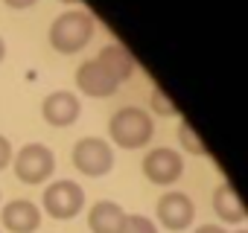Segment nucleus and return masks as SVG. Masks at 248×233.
I'll list each match as a JSON object with an SVG mask.
<instances>
[{
	"label": "nucleus",
	"instance_id": "4468645a",
	"mask_svg": "<svg viewBox=\"0 0 248 233\" xmlns=\"http://www.w3.org/2000/svg\"><path fill=\"white\" fill-rule=\"evenodd\" d=\"M178 140H181V146L190 152V155H207V149H204V143L199 140V134H196V129L190 126V123H181L178 126Z\"/></svg>",
	"mask_w": 248,
	"mask_h": 233
},
{
	"label": "nucleus",
	"instance_id": "a211bd4d",
	"mask_svg": "<svg viewBox=\"0 0 248 233\" xmlns=\"http://www.w3.org/2000/svg\"><path fill=\"white\" fill-rule=\"evenodd\" d=\"M3 3H6L9 9H30V6L38 3V0H3Z\"/></svg>",
	"mask_w": 248,
	"mask_h": 233
},
{
	"label": "nucleus",
	"instance_id": "f8f14e48",
	"mask_svg": "<svg viewBox=\"0 0 248 233\" xmlns=\"http://www.w3.org/2000/svg\"><path fill=\"white\" fill-rule=\"evenodd\" d=\"M123 221H126V213L117 201H96L88 210V227L91 233H120Z\"/></svg>",
	"mask_w": 248,
	"mask_h": 233
},
{
	"label": "nucleus",
	"instance_id": "9d476101",
	"mask_svg": "<svg viewBox=\"0 0 248 233\" xmlns=\"http://www.w3.org/2000/svg\"><path fill=\"white\" fill-rule=\"evenodd\" d=\"M0 221L9 233H35L41 227V210L30 198H15L0 210Z\"/></svg>",
	"mask_w": 248,
	"mask_h": 233
},
{
	"label": "nucleus",
	"instance_id": "4be33fe9",
	"mask_svg": "<svg viewBox=\"0 0 248 233\" xmlns=\"http://www.w3.org/2000/svg\"><path fill=\"white\" fill-rule=\"evenodd\" d=\"M236 233H248V230H236Z\"/></svg>",
	"mask_w": 248,
	"mask_h": 233
},
{
	"label": "nucleus",
	"instance_id": "423d86ee",
	"mask_svg": "<svg viewBox=\"0 0 248 233\" xmlns=\"http://www.w3.org/2000/svg\"><path fill=\"white\" fill-rule=\"evenodd\" d=\"M143 175L158 187H170L184 175V158L175 149L158 146L143 158Z\"/></svg>",
	"mask_w": 248,
	"mask_h": 233
},
{
	"label": "nucleus",
	"instance_id": "6e6552de",
	"mask_svg": "<svg viewBox=\"0 0 248 233\" xmlns=\"http://www.w3.org/2000/svg\"><path fill=\"white\" fill-rule=\"evenodd\" d=\"M76 87L85 93V96H93V99H105V96H114L120 82L96 61V58H88L79 64L76 70Z\"/></svg>",
	"mask_w": 248,
	"mask_h": 233
},
{
	"label": "nucleus",
	"instance_id": "9b49d317",
	"mask_svg": "<svg viewBox=\"0 0 248 233\" xmlns=\"http://www.w3.org/2000/svg\"><path fill=\"white\" fill-rule=\"evenodd\" d=\"M213 213L225 221V224H239L248 218V210L242 204V198L236 195V189L225 181L213 189Z\"/></svg>",
	"mask_w": 248,
	"mask_h": 233
},
{
	"label": "nucleus",
	"instance_id": "f3484780",
	"mask_svg": "<svg viewBox=\"0 0 248 233\" xmlns=\"http://www.w3.org/2000/svg\"><path fill=\"white\" fill-rule=\"evenodd\" d=\"M12 158H15V155H12V143H9L3 134H0V172H3V169L12 163Z\"/></svg>",
	"mask_w": 248,
	"mask_h": 233
},
{
	"label": "nucleus",
	"instance_id": "7ed1b4c3",
	"mask_svg": "<svg viewBox=\"0 0 248 233\" xmlns=\"http://www.w3.org/2000/svg\"><path fill=\"white\" fill-rule=\"evenodd\" d=\"M12 166H15V175H18L21 184L38 187V184H44L56 172V155L44 143H27L12 158Z\"/></svg>",
	"mask_w": 248,
	"mask_h": 233
},
{
	"label": "nucleus",
	"instance_id": "412c9836",
	"mask_svg": "<svg viewBox=\"0 0 248 233\" xmlns=\"http://www.w3.org/2000/svg\"><path fill=\"white\" fill-rule=\"evenodd\" d=\"M64 3H76V0H64Z\"/></svg>",
	"mask_w": 248,
	"mask_h": 233
},
{
	"label": "nucleus",
	"instance_id": "f257e3e1",
	"mask_svg": "<svg viewBox=\"0 0 248 233\" xmlns=\"http://www.w3.org/2000/svg\"><path fill=\"white\" fill-rule=\"evenodd\" d=\"M93 38V18L82 9H67L50 24V47L62 56L82 53Z\"/></svg>",
	"mask_w": 248,
	"mask_h": 233
},
{
	"label": "nucleus",
	"instance_id": "2eb2a0df",
	"mask_svg": "<svg viewBox=\"0 0 248 233\" xmlns=\"http://www.w3.org/2000/svg\"><path fill=\"white\" fill-rule=\"evenodd\" d=\"M120 233H158V227H155L152 218H146V216H140V213H132V216H126Z\"/></svg>",
	"mask_w": 248,
	"mask_h": 233
},
{
	"label": "nucleus",
	"instance_id": "aec40b11",
	"mask_svg": "<svg viewBox=\"0 0 248 233\" xmlns=\"http://www.w3.org/2000/svg\"><path fill=\"white\" fill-rule=\"evenodd\" d=\"M3 58H6V41L0 38V61H3Z\"/></svg>",
	"mask_w": 248,
	"mask_h": 233
},
{
	"label": "nucleus",
	"instance_id": "39448f33",
	"mask_svg": "<svg viewBox=\"0 0 248 233\" xmlns=\"http://www.w3.org/2000/svg\"><path fill=\"white\" fill-rule=\"evenodd\" d=\"M73 166L88 178H102L114 166V149L102 137H82L70 152Z\"/></svg>",
	"mask_w": 248,
	"mask_h": 233
},
{
	"label": "nucleus",
	"instance_id": "6ab92c4d",
	"mask_svg": "<svg viewBox=\"0 0 248 233\" xmlns=\"http://www.w3.org/2000/svg\"><path fill=\"white\" fill-rule=\"evenodd\" d=\"M193 233H228V230L219 227V224H202V227H196Z\"/></svg>",
	"mask_w": 248,
	"mask_h": 233
},
{
	"label": "nucleus",
	"instance_id": "1a4fd4ad",
	"mask_svg": "<svg viewBox=\"0 0 248 233\" xmlns=\"http://www.w3.org/2000/svg\"><path fill=\"white\" fill-rule=\"evenodd\" d=\"M158 218L167 230H187L196 218V204L187 192H167L158 198Z\"/></svg>",
	"mask_w": 248,
	"mask_h": 233
},
{
	"label": "nucleus",
	"instance_id": "20e7f679",
	"mask_svg": "<svg viewBox=\"0 0 248 233\" xmlns=\"http://www.w3.org/2000/svg\"><path fill=\"white\" fill-rule=\"evenodd\" d=\"M41 204H44V210L50 213V218L67 221V218H73V216L82 213V207H85V189H82L76 181L62 178V181H53V184L44 189Z\"/></svg>",
	"mask_w": 248,
	"mask_h": 233
},
{
	"label": "nucleus",
	"instance_id": "f03ea898",
	"mask_svg": "<svg viewBox=\"0 0 248 233\" xmlns=\"http://www.w3.org/2000/svg\"><path fill=\"white\" fill-rule=\"evenodd\" d=\"M108 134H111V140L120 149H143L152 140V134H155V123H152V116L143 108L126 105V108H120V111L111 114Z\"/></svg>",
	"mask_w": 248,
	"mask_h": 233
},
{
	"label": "nucleus",
	"instance_id": "dca6fc26",
	"mask_svg": "<svg viewBox=\"0 0 248 233\" xmlns=\"http://www.w3.org/2000/svg\"><path fill=\"white\" fill-rule=\"evenodd\" d=\"M152 108L164 116H178V108L172 105V99L161 90V87H152Z\"/></svg>",
	"mask_w": 248,
	"mask_h": 233
},
{
	"label": "nucleus",
	"instance_id": "0eeeda50",
	"mask_svg": "<svg viewBox=\"0 0 248 233\" xmlns=\"http://www.w3.org/2000/svg\"><path fill=\"white\" fill-rule=\"evenodd\" d=\"M82 114V102L79 96H73L70 90H53L50 96H44L41 102V116L47 126H56V129H67L79 120Z\"/></svg>",
	"mask_w": 248,
	"mask_h": 233
},
{
	"label": "nucleus",
	"instance_id": "ddd939ff",
	"mask_svg": "<svg viewBox=\"0 0 248 233\" xmlns=\"http://www.w3.org/2000/svg\"><path fill=\"white\" fill-rule=\"evenodd\" d=\"M96 61H99L120 85L126 82V79H132V73H135V56L123 47V44H105V47L99 50Z\"/></svg>",
	"mask_w": 248,
	"mask_h": 233
}]
</instances>
